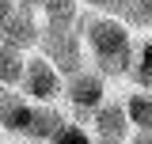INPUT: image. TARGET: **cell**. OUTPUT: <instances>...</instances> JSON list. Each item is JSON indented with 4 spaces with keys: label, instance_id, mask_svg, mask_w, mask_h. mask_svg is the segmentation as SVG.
<instances>
[{
    "label": "cell",
    "instance_id": "cell-17",
    "mask_svg": "<svg viewBox=\"0 0 152 144\" xmlns=\"http://www.w3.org/2000/svg\"><path fill=\"white\" fill-rule=\"evenodd\" d=\"M133 144H152V133H141V137H137Z\"/></svg>",
    "mask_w": 152,
    "mask_h": 144
},
{
    "label": "cell",
    "instance_id": "cell-13",
    "mask_svg": "<svg viewBox=\"0 0 152 144\" xmlns=\"http://www.w3.org/2000/svg\"><path fill=\"white\" fill-rule=\"evenodd\" d=\"M133 80H137L141 87H148V91H152V42H148V46H141L137 65H133Z\"/></svg>",
    "mask_w": 152,
    "mask_h": 144
},
{
    "label": "cell",
    "instance_id": "cell-9",
    "mask_svg": "<svg viewBox=\"0 0 152 144\" xmlns=\"http://www.w3.org/2000/svg\"><path fill=\"white\" fill-rule=\"evenodd\" d=\"M61 129H65V118H61V110H50V106H46V110H34V114H31L27 137H38V140L46 137V140H53Z\"/></svg>",
    "mask_w": 152,
    "mask_h": 144
},
{
    "label": "cell",
    "instance_id": "cell-7",
    "mask_svg": "<svg viewBox=\"0 0 152 144\" xmlns=\"http://www.w3.org/2000/svg\"><path fill=\"white\" fill-rule=\"evenodd\" d=\"M95 129H99V140H122L126 129H129V114L122 103H110V106L95 110Z\"/></svg>",
    "mask_w": 152,
    "mask_h": 144
},
{
    "label": "cell",
    "instance_id": "cell-6",
    "mask_svg": "<svg viewBox=\"0 0 152 144\" xmlns=\"http://www.w3.org/2000/svg\"><path fill=\"white\" fill-rule=\"evenodd\" d=\"M31 114H34V110L27 106L15 91H8V87L0 91V125H4V129H12V133H27Z\"/></svg>",
    "mask_w": 152,
    "mask_h": 144
},
{
    "label": "cell",
    "instance_id": "cell-15",
    "mask_svg": "<svg viewBox=\"0 0 152 144\" xmlns=\"http://www.w3.org/2000/svg\"><path fill=\"white\" fill-rule=\"evenodd\" d=\"M12 12H15V8H12V0H0V19H4V15H12Z\"/></svg>",
    "mask_w": 152,
    "mask_h": 144
},
{
    "label": "cell",
    "instance_id": "cell-3",
    "mask_svg": "<svg viewBox=\"0 0 152 144\" xmlns=\"http://www.w3.org/2000/svg\"><path fill=\"white\" fill-rule=\"evenodd\" d=\"M42 49L50 53V61L61 72H80V42L72 38L69 27H53L50 23V31L42 34Z\"/></svg>",
    "mask_w": 152,
    "mask_h": 144
},
{
    "label": "cell",
    "instance_id": "cell-11",
    "mask_svg": "<svg viewBox=\"0 0 152 144\" xmlns=\"http://www.w3.org/2000/svg\"><path fill=\"white\" fill-rule=\"evenodd\" d=\"M114 8L122 12L126 23H137V27L152 23V0H114Z\"/></svg>",
    "mask_w": 152,
    "mask_h": 144
},
{
    "label": "cell",
    "instance_id": "cell-5",
    "mask_svg": "<svg viewBox=\"0 0 152 144\" xmlns=\"http://www.w3.org/2000/svg\"><path fill=\"white\" fill-rule=\"evenodd\" d=\"M0 34H4V42H12V46H31V42H38V27L34 19H31V12L23 8V12H12V15L0 19Z\"/></svg>",
    "mask_w": 152,
    "mask_h": 144
},
{
    "label": "cell",
    "instance_id": "cell-18",
    "mask_svg": "<svg viewBox=\"0 0 152 144\" xmlns=\"http://www.w3.org/2000/svg\"><path fill=\"white\" fill-rule=\"evenodd\" d=\"M91 4H99V8H103V4H114V0H91Z\"/></svg>",
    "mask_w": 152,
    "mask_h": 144
},
{
    "label": "cell",
    "instance_id": "cell-2",
    "mask_svg": "<svg viewBox=\"0 0 152 144\" xmlns=\"http://www.w3.org/2000/svg\"><path fill=\"white\" fill-rule=\"evenodd\" d=\"M23 91H27L31 99H38V103H50L57 91H61V76H57V65L50 57H31V61H27Z\"/></svg>",
    "mask_w": 152,
    "mask_h": 144
},
{
    "label": "cell",
    "instance_id": "cell-10",
    "mask_svg": "<svg viewBox=\"0 0 152 144\" xmlns=\"http://www.w3.org/2000/svg\"><path fill=\"white\" fill-rule=\"evenodd\" d=\"M126 114H129L133 125H141L145 133H152V95H145V91H133L129 99H126Z\"/></svg>",
    "mask_w": 152,
    "mask_h": 144
},
{
    "label": "cell",
    "instance_id": "cell-12",
    "mask_svg": "<svg viewBox=\"0 0 152 144\" xmlns=\"http://www.w3.org/2000/svg\"><path fill=\"white\" fill-rule=\"evenodd\" d=\"M46 12H50L53 27H69L76 15V0H46Z\"/></svg>",
    "mask_w": 152,
    "mask_h": 144
},
{
    "label": "cell",
    "instance_id": "cell-8",
    "mask_svg": "<svg viewBox=\"0 0 152 144\" xmlns=\"http://www.w3.org/2000/svg\"><path fill=\"white\" fill-rule=\"evenodd\" d=\"M23 76H27V61H23V53H19V46L0 42V84L12 87V84L23 80Z\"/></svg>",
    "mask_w": 152,
    "mask_h": 144
},
{
    "label": "cell",
    "instance_id": "cell-14",
    "mask_svg": "<svg viewBox=\"0 0 152 144\" xmlns=\"http://www.w3.org/2000/svg\"><path fill=\"white\" fill-rule=\"evenodd\" d=\"M50 144H91V137H88L80 125H65V129H61V133H57Z\"/></svg>",
    "mask_w": 152,
    "mask_h": 144
},
{
    "label": "cell",
    "instance_id": "cell-19",
    "mask_svg": "<svg viewBox=\"0 0 152 144\" xmlns=\"http://www.w3.org/2000/svg\"><path fill=\"white\" fill-rule=\"evenodd\" d=\"M99 144H122V140H99Z\"/></svg>",
    "mask_w": 152,
    "mask_h": 144
},
{
    "label": "cell",
    "instance_id": "cell-4",
    "mask_svg": "<svg viewBox=\"0 0 152 144\" xmlns=\"http://www.w3.org/2000/svg\"><path fill=\"white\" fill-rule=\"evenodd\" d=\"M103 95H107V84H103V76H91V72H76L69 84V103L84 110V118H88V110L103 106Z\"/></svg>",
    "mask_w": 152,
    "mask_h": 144
},
{
    "label": "cell",
    "instance_id": "cell-1",
    "mask_svg": "<svg viewBox=\"0 0 152 144\" xmlns=\"http://www.w3.org/2000/svg\"><path fill=\"white\" fill-rule=\"evenodd\" d=\"M84 34L91 42V53H95L99 72H107V76H126V72L133 68V42H129V31H126L118 19L88 15L84 19Z\"/></svg>",
    "mask_w": 152,
    "mask_h": 144
},
{
    "label": "cell",
    "instance_id": "cell-16",
    "mask_svg": "<svg viewBox=\"0 0 152 144\" xmlns=\"http://www.w3.org/2000/svg\"><path fill=\"white\" fill-rule=\"evenodd\" d=\"M38 4H46V0H19V8H27V12H31V8H38Z\"/></svg>",
    "mask_w": 152,
    "mask_h": 144
}]
</instances>
